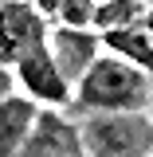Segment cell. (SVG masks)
<instances>
[{
  "label": "cell",
  "instance_id": "1",
  "mask_svg": "<svg viewBox=\"0 0 153 157\" xmlns=\"http://www.w3.org/2000/svg\"><path fill=\"white\" fill-rule=\"evenodd\" d=\"M149 98V75L122 55H102L82 75L75 90V106L82 114H130Z\"/></svg>",
  "mask_w": 153,
  "mask_h": 157
},
{
  "label": "cell",
  "instance_id": "3",
  "mask_svg": "<svg viewBox=\"0 0 153 157\" xmlns=\"http://www.w3.org/2000/svg\"><path fill=\"white\" fill-rule=\"evenodd\" d=\"M43 43H47V24L36 4H24V0L0 4V67L20 63Z\"/></svg>",
  "mask_w": 153,
  "mask_h": 157
},
{
  "label": "cell",
  "instance_id": "5",
  "mask_svg": "<svg viewBox=\"0 0 153 157\" xmlns=\"http://www.w3.org/2000/svg\"><path fill=\"white\" fill-rule=\"evenodd\" d=\"M16 157H82L78 130L71 122H63L59 114H39Z\"/></svg>",
  "mask_w": 153,
  "mask_h": 157
},
{
  "label": "cell",
  "instance_id": "7",
  "mask_svg": "<svg viewBox=\"0 0 153 157\" xmlns=\"http://www.w3.org/2000/svg\"><path fill=\"white\" fill-rule=\"evenodd\" d=\"M106 43H110V51H118L122 59H130L134 67L153 71V4H145V8H141V16L130 20L126 28L110 32Z\"/></svg>",
  "mask_w": 153,
  "mask_h": 157
},
{
  "label": "cell",
  "instance_id": "8",
  "mask_svg": "<svg viewBox=\"0 0 153 157\" xmlns=\"http://www.w3.org/2000/svg\"><path fill=\"white\" fill-rule=\"evenodd\" d=\"M39 118V106L24 94H12L0 102V157H16L20 145L28 141L32 126Z\"/></svg>",
  "mask_w": 153,
  "mask_h": 157
},
{
  "label": "cell",
  "instance_id": "9",
  "mask_svg": "<svg viewBox=\"0 0 153 157\" xmlns=\"http://www.w3.org/2000/svg\"><path fill=\"white\" fill-rule=\"evenodd\" d=\"M141 8L145 4H134V0H110V4H94V12H90V36L102 32V36H110L118 28H126L130 20L141 16Z\"/></svg>",
  "mask_w": 153,
  "mask_h": 157
},
{
  "label": "cell",
  "instance_id": "11",
  "mask_svg": "<svg viewBox=\"0 0 153 157\" xmlns=\"http://www.w3.org/2000/svg\"><path fill=\"white\" fill-rule=\"evenodd\" d=\"M145 102H149V106H153V78H149V98H145Z\"/></svg>",
  "mask_w": 153,
  "mask_h": 157
},
{
  "label": "cell",
  "instance_id": "2",
  "mask_svg": "<svg viewBox=\"0 0 153 157\" xmlns=\"http://www.w3.org/2000/svg\"><path fill=\"white\" fill-rule=\"evenodd\" d=\"M78 130L82 157H153V118L130 114H86Z\"/></svg>",
  "mask_w": 153,
  "mask_h": 157
},
{
  "label": "cell",
  "instance_id": "10",
  "mask_svg": "<svg viewBox=\"0 0 153 157\" xmlns=\"http://www.w3.org/2000/svg\"><path fill=\"white\" fill-rule=\"evenodd\" d=\"M12 90H16V75H12L8 67H0V102L12 98Z\"/></svg>",
  "mask_w": 153,
  "mask_h": 157
},
{
  "label": "cell",
  "instance_id": "6",
  "mask_svg": "<svg viewBox=\"0 0 153 157\" xmlns=\"http://www.w3.org/2000/svg\"><path fill=\"white\" fill-rule=\"evenodd\" d=\"M16 78L28 86V94H32V102H55V106H63V102H71V86L59 78L55 63H51V55H47V43L43 47H36L32 55H24L16 63Z\"/></svg>",
  "mask_w": 153,
  "mask_h": 157
},
{
  "label": "cell",
  "instance_id": "4",
  "mask_svg": "<svg viewBox=\"0 0 153 157\" xmlns=\"http://www.w3.org/2000/svg\"><path fill=\"white\" fill-rule=\"evenodd\" d=\"M98 43H102V39L90 36V32H71V28H51V32H47V55H51L59 78H63L67 86H71V82H82V75L94 67Z\"/></svg>",
  "mask_w": 153,
  "mask_h": 157
}]
</instances>
